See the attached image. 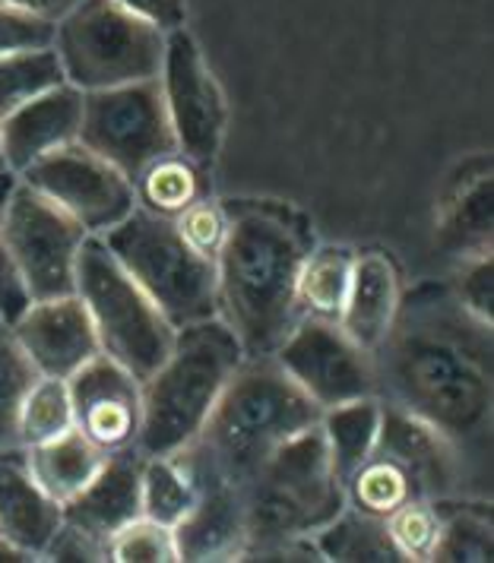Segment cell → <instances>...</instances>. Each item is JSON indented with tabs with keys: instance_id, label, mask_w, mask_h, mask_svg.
<instances>
[{
	"instance_id": "1",
	"label": "cell",
	"mask_w": 494,
	"mask_h": 563,
	"mask_svg": "<svg viewBox=\"0 0 494 563\" xmlns=\"http://www.w3.org/2000/svg\"><path fill=\"white\" fill-rule=\"evenodd\" d=\"M492 323L472 317L450 282L403 291L374 352L377 396L435 424L460 453L492 443Z\"/></svg>"
},
{
	"instance_id": "2",
	"label": "cell",
	"mask_w": 494,
	"mask_h": 563,
	"mask_svg": "<svg viewBox=\"0 0 494 563\" xmlns=\"http://www.w3.org/2000/svg\"><path fill=\"white\" fill-rule=\"evenodd\" d=\"M229 231L216 256V317L229 327L244 358L273 355L298 310V273L314 251L305 212L283 200H222Z\"/></svg>"
},
{
	"instance_id": "3",
	"label": "cell",
	"mask_w": 494,
	"mask_h": 563,
	"mask_svg": "<svg viewBox=\"0 0 494 563\" xmlns=\"http://www.w3.org/2000/svg\"><path fill=\"white\" fill-rule=\"evenodd\" d=\"M323 409L273 355L244 358L197 437L172 453L200 487H244L286 440L320 421Z\"/></svg>"
},
{
	"instance_id": "4",
	"label": "cell",
	"mask_w": 494,
	"mask_h": 563,
	"mask_svg": "<svg viewBox=\"0 0 494 563\" xmlns=\"http://www.w3.org/2000/svg\"><path fill=\"white\" fill-rule=\"evenodd\" d=\"M241 361L244 352L219 317L178 330L168 358L140 384L143 411L136 450L143 456H172L184 450L204 428Z\"/></svg>"
},
{
	"instance_id": "5",
	"label": "cell",
	"mask_w": 494,
	"mask_h": 563,
	"mask_svg": "<svg viewBox=\"0 0 494 563\" xmlns=\"http://www.w3.org/2000/svg\"><path fill=\"white\" fill-rule=\"evenodd\" d=\"M241 494L248 512V544L270 538H314L345 510V487L333 468L320 424L286 440L241 487Z\"/></svg>"
},
{
	"instance_id": "6",
	"label": "cell",
	"mask_w": 494,
	"mask_h": 563,
	"mask_svg": "<svg viewBox=\"0 0 494 563\" xmlns=\"http://www.w3.org/2000/svg\"><path fill=\"white\" fill-rule=\"evenodd\" d=\"M99 238L175 330L216 317V263L184 241L175 219L136 206Z\"/></svg>"
},
{
	"instance_id": "7",
	"label": "cell",
	"mask_w": 494,
	"mask_h": 563,
	"mask_svg": "<svg viewBox=\"0 0 494 563\" xmlns=\"http://www.w3.org/2000/svg\"><path fill=\"white\" fill-rule=\"evenodd\" d=\"M54 54L64 79L79 92L158 79L165 32L114 0H79L54 29Z\"/></svg>"
},
{
	"instance_id": "8",
	"label": "cell",
	"mask_w": 494,
	"mask_h": 563,
	"mask_svg": "<svg viewBox=\"0 0 494 563\" xmlns=\"http://www.w3.org/2000/svg\"><path fill=\"white\" fill-rule=\"evenodd\" d=\"M77 295L102 342V355L124 364L143 384L168 358L178 330L153 298L124 273L99 234H89L77 263Z\"/></svg>"
},
{
	"instance_id": "9",
	"label": "cell",
	"mask_w": 494,
	"mask_h": 563,
	"mask_svg": "<svg viewBox=\"0 0 494 563\" xmlns=\"http://www.w3.org/2000/svg\"><path fill=\"white\" fill-rule=\"evenodd\" d=\"M86 238L77 219L17 178L0 225V251L20 273L32 301L77 295V263Z\"/></svg>"
},
{
	"instance_id": "10",
	"label": "cell",
	"mask_w": 494,
	"mask_h": 563,
	"mask_svg": "<svg viewBox=\"0 0 494 563\" xmlns=\"http://www.w3.org/2000/svg\"><path fill=\"white\" fill-rule=\"evenodd\" d=\"M77 143L131 180L158 158L178 153L158 79L83 92Z\"/></svg>"
},
{
	"instance_id": "11",
	"label": "cell",
	"mask_w": 494,
	"mask_h": 563,
	"mask_svg": "<svg viewBox=\"0 0 494 563\" xmlns=\"http://www.w3.org/2000/svg\"><path fill=\"white\" fill-rule=\"evenodd\" d=\"M158 86L165 96V111L175 130L178 153L209 172L226 143L229 104L197 38L187 29H175L165 35Z\"/></svg>"
},
{
	"instance_id": "12",
	"label": "cell",
	"mask_w": 494,
	"mask_h": 563,
	"mask_svg": "<svg viewBox=\"0 0 494 563\" xmlns=\"http://www.w3.org/2000/svg\"><path fill=\"white\" fill-rule=\"evenodd\" d=\"M17 178L26 180L32 190H39L70 219H77L86 234H105L136 209L133 180L124 178L96 153H89L83 143H67L42 155Z\"/></svg>"
},
{
	"instance_id": "13",
	"label": "cell",
	"mask_w": 494,
	"mask_h": 563,
	"mask_svg": "<svg viewBox=\"0 0 494 563\" xmlns=\"http://www.w3.org/2000/svg\"><path fill=\"white\" fill-rule=\"evenodd\" d=\"M273 358L320 409L377 396L374 355L352 342L333 320L301 317Z\"/></svg>"
},
{
	"instance_id": "14",
	"label": "cell",
	"mask_w": 494,
	"mask_h": 563,
	"mask_svg": "<svg viewBox=\"0 0 494 563\" xmlns=\"http://www.w3.org/2000/svg\"><path fill=\"white\" fill-rule=\"evenodd\" d=\"M74 399V421L102 453H118L136 446L140 434V380L124 364L99 355L67 377Z\"/></svg>"
},
{
	"instance_id": "15",
	"label": "cell",
	"mask_w": 494,
	"mask_h": 563,
	"mask_svg": "<svg viewBox=\"0 0 494 563\" xmlns=\"http://www.w3.org/2000/svg\"><path fill=\"white\" fill-rule=\"evenodd\" d=\"M39 377H74L83 364L102 355V342L79 295L32 301L10 327Z\"/></svg>"
},
{
	"instance_id": "16",
	"label": "cell",
	"mask_w": 494,
	"mask_h": 563,
	"mask_svg": "<svg viewBox=\"0 0 494 563\" xmlns=\"http://www.w3.org/2000/svg\"><path fill=\"white\" fill-rule=\"evenodd\" d=\"M374 450L399 462L416 478L421 497L438 500L460 494L463 453L435 424H428L413 411L384 402Z\"/></svg>"
},
{
	"instance_id": "17",
	"label": "cell",
	"mask_w": 494,
	"mask_h": 563,
	"mask_svg": "<svg viewBox=\"0 0 494 563\" xmlns=\"http://www.w3.org/2000/svg\"><path fill=\"white\" fill-rule=\"evenodd\" d=\"M492 155H469L450 172L438 194V244L457 260L492 254Z\"/></svg>"
},
{
	"instance_id": "18",
	"label": "cell",
	"mask_w": 494,
	"mask_h": 563,
	"mask_svg": "<svg viewBox=\"0 0 494 563\" xmlns=\"http://www.w3.org/2000/svg\"><path fill=\"white\" fill-rule=\"evenodd\" d=\"M83 121V92L70 82H61L48 92L20 104L0 121L3 162L13 175L26 172L32 162L54 153L67 143H77Z\"/></svg>"
},
{
	"instance_id": "19",
	"label": "cell",
	"mask_w": 494,
	"mask_h": 563,
	"mask_svg": "<svg viewBox=\"0 0 494 563\" xmlns=\"http://www.w3.org/2000/svg\"><path fill=\"white\" fill-rule=\"evenodd\" d=\"M143 460L146 456L136 446L108 453L92 482L61 507L64 522L108 541L118 529L143 516Z\"/></svg>"
},
{
	"instance_id": "20",
	"label": "cell",
	"mask_w": 494,
	"mask_h": 563,
	"mask_svg": "<svg viewBox=\"0 0 494 563\" xmlns=\"http://www.w3.org/2000/svg\"><path fill=\"white\" fill-rule=\"evenodd\" d=\"M403 298L399 266L387 251H355V266L345 291V305L339 313V327L364 352H377L381 342L391 333L396 310Z\"/></svg>"
},
{
	"instance_id": "21",
	"label": "cell",
	"mask_w": 494,
	"mask_h": 563,
	"mask_svg": "<svg viewBox=\"0 0 494 563\" xmlns=\"http://www.w3.org/2000/svg\"><path fill=\"white\" fill-rule=\"evenodd\" d=\"M172 532L178 563L238 561L248 544V512L241 487H200L197 504Z\"/></svg>"
},
{
	"instance_id": "22",
	"label": "cell",
	"mask_w": 494,
	"mask_h": 563,
	"mask_svg": "<svg viewBox=\"0 0 494 563\" xmlns=\"http://www.w3.org/2000/svg\"><path fill=\"white\" fill-rule=\"evenodd\" d=\"M61 522V504L29 472L26 446H0V536L42 561Z\"/></svg>"
},
{
	"instance_id": "23",
	"label": "cell",
	"mask_w": 494,
	"mask_h": 563,
	"mask_svg": "<svg viewBox=\"0 0 494 563\" xmlns=\"http://www.w3.org/2000/svg\"><path fill=\"white\" fill-rule=\"evenodd\" d=\"M105 456L108 453H102L79 428H70L45 443L26 446L32 478L61 507L92 482V475L102 468Z\"/></svg>"
},
{
	"instance_id": "24",
	"label": "cell",
	"mask_w": 494,
	"mask_h": 563,
	"mask_svg": "<svg viewBox=\"0 0 494 563\" xmlns=\"http://www.w3.org/2000/svg\"><path fill=\"white\" fill-rule=\"evenodd\" d=\"M438 544L431 561L438 563H485L494 551V519L492 504L485 500H463L438 497Z\"/></svg>"
},
{
	"instance_id": "25",
	"label": "cell",
	"mask_w": 494,
	"mask_h": 563,
	"mask_svg": "<svg viewBox=\"0 0 494 563\" xmlns=\"http://www.w3.org/2000/svg\"><path fill=\"white\" fill-rule=\"evenodd\" d=\"M381 411H384L381 396H362V399L342 402L333 409H323L320 415L317 424L327 440L330 460H333V468H337L342 485L374 453L377 431H381Z\"/></svg>"
},
{
	"instance_id": "26",
	"label": "cell",
	"mask_w": 494,
	"mask_h": 563,
	"mask_svg": "<svg viewBox=\"0 0 494 563\" xmlns=\"http://www.w3.org/2000/svg\"><path fill=\"white\" fill-rule=\"evenodd\" d=\"M355 266V251L345 244H314L298 273V310L301 317H320L337 323Z\"/></svg>"
},
{
	"instance_id": "27",
	"label": "cell",
	"mask_w": 494,
	"mask_h": 563,
	"mask_svg": "<svg viewBox=\"0 0 494 563\" xmlns=\"http://www.w3.org/2000/svg\"><path fill=\"white\" fill-rule=\"evenodd\" d=\"M314 544L323 561L333 563H399L384 519L352 510L349 504L330 526L314 536Z\"/></svg>"
},
{
	"instance_id": "28",
	"label": "cell",
	"mask_w": 494,
	"mask_h": 563,
	"mask_svg": "<svg viewBox=\"0 0 494 563\" xmlns=\"http://www.w3.org/2000/svg\"><path fill=\"white\" fill-rule=\"evenodd\" d=\"M342 487H345V504L352 510H362L367 516H381V519L391 516L393 510H399L403 504L421 497L416 478L399 462L377 453V450L345 478Z\"/></svg>"
},
{
	"instance_id": "29",
	"label": "cell",
	"mask_w": 494,
	"mask_h": 563,
	"mask_svg": "<svg viewBox=\"0 0 494 563\" xmlns=\"http://www.w3.org/2000/svg\"><path fill=\"white\" fill-rule=\"evenodd\" d=\"M136 206L175 219L182 209L207 197V168L190 162L187 155L172 153L150 165L140 178L133 180Z\"/></svg>"
},
{
	"instance_id": "30",
	"label": "cell",
	"mask_w": 494,
	"mask_h": 563,
	"mask_svg": "<svg viewBox=\"0 0 494 563\" xmlns=\"http://www.w3.org/2000/svg\"><path fill=\"white\" fill-rule=\"evenodd\" d=\"M140 494H143V516L175 529L197 504L200 490L175 456H146Z\"/></svg>"
},
{
	"instance_id": "31",
	"label": "cell",
	"mask_w": 494,
	"mask_h": 563,
	"mask_svg": "<svg viewBox=\"0 0 494 563\" xmlns=\"http://www.w3.org/2000/svg\"><path fill=\"white\" fill-rule=\"evenodd\" d=\"M67 82L61 60L52 48L35 52L0 54V121L17 111L20 104L32 102L35 96L48 92L54 86Z\"/></svg>"
},
{
	"instance_id": "32",
	"label": "cell",
	"mask_w": 494,
	"mask_h": 563,
	"mask_svg": "<svg viewBox=\"0 0 494 563\" xmlns=\"http://www.w3.org/2000/svg\"><path fill=\"white\" fill-rule=\"evenodd\" d=\"M70 428H77V421H74V399H70L67 380L39 377L29 386L26 399L20 406V421H17L20 446L45 443Z\"/></svg>"
},
{
	"instance_id": "33",
	"label": "cell",
	"mask_w": 494,
	"mask_h": 563,
	"mask_svg": "<svg viewBox=\"0 0 494 563\" xmlns=\"http://www.w3.org/2000/svg\"><path fill=\"white\" fill-rule=\"evenodd\" d=\"M35 380L39 371L13 339V330L0 320V446H20V406Z\"/></svg>"
},
{
	"instance_id": "34",
	"label": "cell",
	"mask_w": 494,
	"mask_h": 563,
	"mask_svg": "<svg viewBox=\"0 0 494 563\" xmlns=\"http://www.w3.org/2000/svg\"><path fill=\"white\" fill-rule=\"evenodd\" d=\"M387 536L399 554V561H431L438 544V510L435 500H409L391 516H384Z\"/></svg>"
},
{
	"instance_id": "35",
	"label": "cell",
	"mask_w": 494,
	"mask_h": 563,
	"mask_svg": "<svg viewBox=\"0 0 494 563\" xmlns=\"http://www.w3.org/2000/svg\"><path fill=\"white\" fill-rule=\"evenodd\" d=\"M108 561L114 563H178L175 532L146 516H136L108 538Z\"/></svg>"
},
{
	"instance_id": "36",
	"label": "cell",
	"mask_w": 494,
	"mask_h": 563,
	"mask_svg": "<svg viewBox=\"0 0 494 563\" xmlns=\"http://www.w3.org/2000/svg\"><path fill=\"white\" fill-rule=\"evenodd\" d=\"M175 225L182 231V238L207 260L216 263V256L222 251V241H226V231H229V219H226V203L216 200V197H200L194 203L182 209L175 216Z\"/></svg>"
},
{
	"instance_id": "37",
	"label": "cell",
	"mask_w": 494,
	"mask_h": 563,
	"mask_svg": "<svg viewBox=\"0 0 494 563\" xmlns=\"http://www.w3.org/2000/svg\"><path fill=\"white\" fill-rule=\"evenodd\" d=\"M457 301L479 317L482 323L494 320V263L492 254H475L457 260V273L450 279Z\"/></svg>"
},
{
	"instance_id": "38",
	"label": "cell",
	"mask_w": 494,
	"mask_h": 563,
	"mask_svg": "<svg viewBox=\"0 0 494 563\" xmlns=\"http://www.w3.org/2000/svg\"><path fill=\"white\" fill-rule=\"evenodd\" d=\"M54 29H57V23H52V20L32 16L26 10L0 0V54L52 48Z\"/></svg>"
},
{
	"instance_id": "39",
	"label": "cell",
	"mask_w": 494,
	"mask_h": 563,
	"mask_svg": "<svg viewBox=\"0 0 494 563\" xmlns=\"http://www.w3.org/2000/svg\"><path fill=\"white\" fill-rule=\"evenodd\" d=\"M42 558L57 563H99L108 561V541L89 536L70 522H61V529L54 532Z\"/></svg>"
},
{
	"instance_id": "40",
	"label": "cell",
	"mask_w": 494,
	"mask_h": 563,
	"mask_svg": "<svg viewBox=\"0 0 494 563\" xmlns=\"http://www.w3.org/2000/svg\"><path fill=\"white\" fill-rule=\"evenodd\" d=\"M114 3H121L133 16L162 29L165 35L175 29H184L187 23V0H114Z\"/></svg>"
},
{
	"instance_id": "41",
	"label": "cell",
	"mask_w": 494,
	"mask_h": 563,
	"mask_svg": "<svg viewBox=\"0 0 494 563\" xmlns=\"http://www.w3.org/2000/svg\"><path fill=\"white\" fill-rule=\"evenodd\" d=\"M29 305H32V298H29L26 285L13 269V263L7 260V254L0 251V320L7 327H13Z\"/></svg>"
},
{
	"instance_id": "42",
	"label": "cell",
	"mask_w": 494,
	"mask_h": 563,
	"mask_svg": "<svg viewBox=\"0 0 494 563\" xmlns=\"http://www.w3.org/2000/svg\"><path fill=\"white\" fill-rule=\"evenodd\" d=\"M3 3H13L20 10H26L32 16H42V20H52L57 23L64 13H70L77 7L79 0H3Z\"/></svg>"
},
{
	"instance_id": "43",
	"label": "cell",
	"mask_w": 494,
	"mask_h": 563,
	"mask_svg": "<svg viewBox=\"0 0 494 563\" xmlns=\"http://www.w3.org/2000/svg\"><path fill=\"white\" fill-rule=\"evenodd\" d=\"M29 561H39L32 551L26 548H20L17 541H10V538L0 536V563H29Z\"/></svg>"
},
{
	"instance_id": "44",
	"label": "cell",
	"mask_w": 494,
	"mask_h": 563,
	"mask_svg": "<svg viewBox=\"0 0 494 563\" xmlns=\"http://www.w3.org/2000/svg\"><path fill=\"white\" fill-rule=\"evenodd\" d=\"M13 184H17V175L13 172H0V225H3V212H7V200L13 194Z\"/></svg>"
},
{
	"instance_id": "45",
	"label": "cell",
	"mask_w": 494,
	"mask_h": 563,
	"mask_svg": "<svg viewBox=\"0 0 494 563\" xmlns=\"http://www.w3.org/2000/svg\"><path fill=\"white\" fill-rule=\"evenodd\" d=\"M3 168H7V162H3V143H0V172H3ZM7 172H10V168H7Z\"/></svg>"
}]
</instances>
